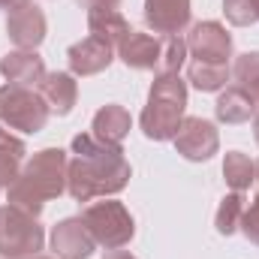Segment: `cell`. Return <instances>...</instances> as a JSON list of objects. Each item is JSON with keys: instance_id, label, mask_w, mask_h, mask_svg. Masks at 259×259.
Segmentation results:
<instances>
[{"instance_id": "1", "label": "cell", "mask_w": 259, "mask_h": 259, "mask_svg": "<svg viewBox=\"0 0 259 259\" xmlns=\"http://www.w3.org/2000/svg\"><path fill=\"white\" fill-rule=\"evenodd\" d=\"M130 181V163L121 145H106L91 133L72 139V160L66 169V190L75 202H94L121 193Z\"/></svg>"}, {"instance_id": "2", "label": "cell", "mask_w": 259, "mask_h": 259, "mask_svg": "<svg viewBox=\"0 0 259 259\" xmlns=\"http://www.w3.org/2000/svg\"><path fill=\"white\" fill-rule=\"evenodd\" d=\"M66 169H69V160H66V151L61 148H46V151H36L18 172V178L6 187L9 196V205L39 217V211L46 208L49 199H58L66 190Z\"/></svg>"}, {"instance_id": "3", "label": "cell", "mask_w": 259, "mask_h": 259, "mask_svg": "<svg viewBox=\"0 0 259 259\" xmlns=\"http://www.w3.org/2000/svg\"><path fill=\"white\" fill-rule=\"evenodd\" d=\"M187 109V84L178 75H157L148 94V106L139 118L142 133L154 142L175 139Z\"/></svg>"}, {"instance_id": "4", "label": "cell", "mask_w": 259, "mask_h": 259, "mask_svg": "<svg viewBox=\"0 0 259 259\" xmlns=\"http://www.w3.org/2000/svg\"><path fill=\"white\" fill-rule=\"evenodd\" d=\"M46 244V232L39 220L15 205L0 208V256L3 259H27L36 256Z\"/></svg>"}, {"instance_id": "5", "label": "cell", "mask_w": 259, "mask_h": 259, "mask_svg": "<svg viewBox=\"0 0 259 259\" xmlns=\"http://www.w3.org/2000/svg\"><path fill=\"white\" fill-rule=\"evenodd\" d=\"M49 115L52 112H49L39 91L24 88V84H12V81H6L0 88V121L9 130L39 133L49 124Z\"/></svg>"}, {"instance_id": "6", "label": "cell", "mask_w": 259, "mask_h": 259, "mask_svg": "<svg viewBox=\"0 0 259 259\" xmlns=\"http://www.w3.org/2000/svg\"><path fill=\"white\" fill-rule=\"evenodd\" d=\"M81 220L88 226V232L94 235V241L106 250H115V247H124L136 226H133V217L124 208V202H115V199H100V202H88L84 211H81Z\"/></svg>"}, {"instance_id": "7", "label": "cell", "mask_w": 259, "mask_h": 259, "mask_svg": "<svg viewBox=\"0 0 259 259\" xmlns=\"http://www.w3.org/2000/svg\"><path fill=\"white\" fill-rule=\"evenodd\" d=\"M175 148L184 160H193V163H202V160H211L220 148V136L211 121H202V118H184L181 127L175 133Z\"/></svg>"}, {"instance_id": "8", "label": "cell", "mask_w": 259, "mask_h": 259, "mask_svg": "<svg viewBox=\"0 0 259 259\" xmlns=\"http://www.w3.org/2000/svg\"><path fill=\"white\" fill-rule=\"evenodd\" d=\"M187 52L193 61H208V64H229L232 55V36L220 21H199L193 24L187 36Z\"/></svg>"}, {"instance_id": "9", "label": "cell", "mask_w": 259, "mask_h": 259, "mask_svg": "<svg viewBox=\"0 0 259 259\" xmlns=\"http://www.w3.org/2000/svg\"><path fill=\"white\" fill-rule=\"evenodd\" d=\"M6 36L18 46V49H33L46 39V15L36 3H21L6 15Z\"/></svg>"}, {"instance_id": "10", "label": "cell", "mask_w": 259, "mask_h": 259, "mask_svg": "<svg viewBox=\"0 0 259 259\" xmlns=\"http://www.w3.org/2000/svg\"><path fill=\"white\" fill-rule=\"evenodd\" d=\"M94 247H97V241L88 232V226H84L81 217L61 220L52 229V250H55L58 259H88L94 253Z\"/></svg>"}, {"instance_id": "11", "label": "cell", "mask_w": 259, "mask_h": 259, "mask_svg": "<svg viewBox=\"0 0 259 259\" xmlns=\"http://www.w3.org/2000/svg\"><path fill=\"white\" fill-rule=\"evenodd\" d=\"M145 21L160 36H178L190 24V0H145Z\"/></svg>"}, {"instance_id": "12", "label": "cell", "mask_w": 259, "mask_h": 259, "mask_svg": "<svg viewBox=\"0 0 259 259\" xmlns=\"http://www.w3.org/2000/svg\"><path fill=\"white\" fill-rule=\"evenodd\" d=\"M66 61H69L72 75L88 78V75L103 72L106 66L112 64V46H106V42L97 39V36H84V39H78V42L69 46Z\"/></svg>"}, {"instance_id": "13", "label": "cell", "mask_w": 259, "mask_h": 259, "mask_svg": "<svg viewBox=\"0 0 259 259\" xmlns=\"http://www.w3.org/2000/svg\"><path fill=\"white\" fill-rule=\"evenodd\" d=\"M0 72L12 81V84H24V88H39V81L46 78V64L33 49H15L6 58H0Z\"/></svg>"}, {"instance_id": "14", "label": "cell", "mask_w": 259, "mask_h": 259, "mask_svg": "<svg viewBox=\"0 0 259 259\" xmlns=\"http://www.w3.org/2000/svg\"><path fill=\"white\" fill-rule=\"evenodd\" d=\"M39 94L49 106L52 115H69L75 100H78V81L69 72H46V78L39 81Z\"/></svg>"}, {"instance_id": "15", "label": "cell", "mask_w": 259, "mask_h": 259, "mask_svg": "<svg viewBox=\"0 0 259 259\" xmlns=\"http://www.w3.org/2000/svg\"><path fill=\"white\" fill-rule=\"evenodd\" d=\"M88 30H91V36H97L106 46L118 49L133 27H130L127 18L118 12V6H91V12H88Z\"/></svg>"}, {"instance_id": "16", "label": "cell", "mask_w": 259, "mask_h": 259, "mask_svg": "<svg viewBox=\"0 0 259 259\" xmlns=\"http://www.w3.org/2000/svg\"><path fill=\"white\" fill-rule=\"evenodd\" d=\"M118 58L130 69H157L160 58V39L154 33H142V30H130L124 42L118 46Z\"/></svg>"}, {"instance_id": "17", "label": "cell", "mask_w": 259, "mask_h": 259, "mask_svg": "<svg viewBox=\"0 0 259 259\" xmlns=\"http://www.w3.org/2000/svg\"><path fill=\"white\" fill-rule=\"evenodd\" d=\"M130 124H133V118H130L127 109L118 106V103H109V106H103L94 115L91 136L100 139V142H106V145H121L130 133Z\"/></svg>"}, {"instance_id": "18", "label": "cell", "mask_w": 259, "mask_h": 259, "mask_svg": "<svg viewBox=\"0 0 259 259\" xmlns=\"http://www.w3.org/2000/svg\"><path fill=\"white\" fill-rule=\"evenodd\" d=\"M256 100L244 91V88H238V84H232V88H226L220 97H217V106H214V112H217V118L223 121V124H244V121H250L253 115H256Z\"/></svg>"}, {"instance_id": "19", "label": "cell", "mask_w": 259, "mask_h": 259, "mask_svg": "<svg viewBox=\"0 0 259 259\" xmlns=\"http://www.w3.org/2000/svg\"><path fill=\"white\" fill-rule=\"evenodd\" d=\"M24 154H27L24 142L15 139V136H9L6 130L0 127V190H6L18 178L21 163H24Z\"/></svg>"}, {"instance_id": "20", "label": "cell", "mask_w": 259, "mask_h": 259, "mask_svg": "<svg viewBox=\"0 0 259 259\" xmlns=\"http://www.w3.org/2000/svg\"><path fill=\"white\" fill-rule=\"evenodd\" d=\"M223 178L235 193H244L256 181V163L241 151H229L223 160Z\"/></svg>"}, {"instance_id": "21", "label": "cell", "mask_w": 259, "mask_h": 259, "mask_svg": "<svg viewBox=\"0 0 259 259\" xmlns=\"http://www.w3.org/2000/svg\"><path fill=\"white\" fill-rule=\"evenodd\" d=\"M187 81L193 84L196 91L211 94L220 91L229 81V64H208V61H193L187 69Z\"/></svg>"}, {"instance_id": "22", "label": "cell", "mask_w": 259, "mask_h": 259, "mask_svg": "<svg viewBox=\"0 0 259 259\" xmlns=\"http://www.w3.org/2000/svg\"><path fill=\"white\" fill-rule=\"evenodd\" d=\"M229 75H232V81H235L238 88H244V91L256 100V106H259V52L238 55L235 64H232V69H229Z\"/></svg>"}, {"instance_id": "23", "label": "cell", "mask_w": 259, "mask_h": 259, "mask_svg": "<svg viewBox=\"0 0 259 259\" xmlns=\"http://www.w3.org/2000/svg\"><path fill=\"white\" fill-rule=\"evenodd\" d=\"M244 208H247V199L244 193H232L223 196L220 208H217V217H214V226L220 235H232L238 226H241V217H244Z\"/></svg>"}, {"instance_id": "24", "label": "cell", "mask_w": 259, "mask_h": 259, "mask_svg": "<svg viewBox=\"0 0 259 259\" xmlns=\"http://www.w3.org/2000/svg\"><path fill=\"white\" fill-rule=\"evenodd\" d=\"M184 61H187V39L163 36L160 39V58H157V75H178Z\"/></svg>"}, {"instance_id": "25", "label": "cell", "mask_w": 259, "mask_h": 259, "mask_svg": "<svg viewBox=\"0 0 259 259\" xmlns=\"http://www.w3.org/2000/svg\"><path fill=\"white\" fill-rule=\"evenodd\" d=\"M223 12L235 27H247V24L259 21L256 0H223Z\"/></svg>"}, {"instance_id": "26", "label": "cell", "mask_w": 259, "mask_h": 259, "mask_svg": "<svg viewBox=\"0 0 259 259\" xmlns=\"http://www.w3.org/2000/svg\"><path fill=\"white\" fill-rule=\"evenodd\" d=\"M238 229L247 235V241L259 244V193L253 196V202L244 208V217H241V226H238Z\"/></svg>"}, {"instance_id": "27", "label": "cell", "mask_w": 259, "mask_h": 259, "mask_svg": "<svg viewBox=\"0 0 259 259\" xmlns=\"http://www.w3.org/2000/svg\"><path fill=\"white\" fill-rule=\"evenodd\" d=\"M103 259H136V256H133L130 250H121V247H115V250H109V253H106Z\"/></svg>"}, {"instance_id": "28", "label": "cell", "mask_w": 259, "mask_h": 259, "mask_svg": "<svg viewBox=\"0 0 259 259\" xmlns=\"http://www.w3.org/2000/svg\"><path fill=\"white\" fill-rule=\"evenodd\" d=\"M21 3H27V0H0V9H15V6H21Z\"/></svg>"}, {"instance_id": "29", "label": "cell", "mask_w": 259, "mask_h": 259, "mask_svg": "<svg viewBox=\"0 0 259 259\" xmlns=\"http://www.w3.org/2000/svg\"><path fill=\"white\" fill-rule=\"evenodd\" d=\"M88 6H118L121 0H84Z\"/></svg>"}, {"instance_id": "30", "label": "cell", "mask_w": 259, "mask_h": 259, "mask_svg": "<svg viewBox=\"0 0 259 259\" xmlns=\"http://www.w3.org/2000/svg\"><path fill=\"white\" fill-rule=\"evenodd\" d=\"M253 136H256V145H259V112L253 115Z\"/></svg>"}, {"instance_id": "31", "label": "cell", "mask_w": 259, "mask_h": 259, "mask_svg": "<svg viewBox=\"0 0 259 259\" xmlns=\"http://www.w3.org/2000/svg\"><path fill=\"white\" fill-rule=\"evenodd\" d=\"M27 259H52V256H39V253H36V256H27Z\"/></svg>"}, {"instance_id": "32", "label": "cell", "mask_w": 259, "mask_h": 259, "mask_svg": "<svg viewBox=\"0 0 259 259\" xmlns=\"http://www.w3.org/2000/svg\"><path fill=\"white\" fill-rule=\"evenodd\" d=\"M256 181H259V163H256Z\"/></svg>"}, {"instance_id": "33", "label": "cell", "mask_w": 259, "mask_h": 259, "mask_svg": "<svg viewBox=\"0 0 259 259\" xmlns=\"http://www.w3.org/2000/svg\"><path fill=\"white\" fill-rule=\"evenodd\" d=\"M256 6H259V0H256Z\"/></svg>"}, {"instance_id": "34", "label": "cell", "mask_w": 259, "mask_h": 259, "mask_svg": "<svg viewBox=\"0 0 259 259\" xmlns=\"http://www.w3.org/2000/svg\"><path fill=\"white\" fill-rule=\"evenodd\" d=\"M0 259H3V256H0Z\"/></svg>"}]
</instances>
